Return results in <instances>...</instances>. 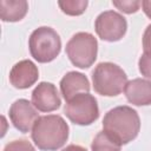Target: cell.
<instances>
[{
    "mask_svg": "<svg viewBox=\"0 0 151 151\" xmlns=\"http://www.w3.org/2000/svg\"><path fill=\"white\" fill-rule=\"evenodd\" d=\"M28 48L31 55L41 64L54 60L61 50V40L59 34L48 26L35 28L28 39Z\"/></svg>",
    "mask_w": 151,
    "mask_h": 151,
    "instance_id": "4",
    "label": "cell"
},
{
    "mask_svg": "<svg viewBox=\"0 0 151 151\" xmlns=\"http://www.w3.org/2000/svg\"><path fill=\"white\" fill-rule=\"evenodd\" d=\"M59 85L61 94L66 101L79 93H88L91 88L87 77L84 73L77 71L67 72L61 78Z\"/></svg>",
    "mask_w": 151,
    "mask_h": 151,
    "instance_id": "12",
    "label": "cell"
},
{
    "mask_svg": "<svg viewBox=\"0 0 151 151\" xmlns=\"http://www.w3.org/2000/svg\"><path fill=\"white\" fill-rule=\"evenodd\" d=\"M97 35L109 42L120 40L127 29L126 19L116 11H105L100 13L94 21Z\"/></svg>",
    "mask_w": 151,
    "mask_h": 151,
    "instance_id": "7",
    "label": "cell"
},
{
    "mask_svg": "<svg viewBox=\"0 0 151 151\" xmlns=\"http://www.w3.org/2000/svg\"><path fill=\"white\" fill-rule=\"evenodd\" d=\"M8 114L13 126L22 133L29 132L39 118L33 104L24 98L15 100L11 105Z\"/></svg>",
    "mask_w": 151,
    "mask_h": 151,
    "instance_id": "8",
    "label": "cell"
},
{
    "mask_svg": "<svg viewBox=\"0 0 151 151\" xmlns=\"http://www.w3.org/2000/svg\"><path fill=\"white\" fill-rule=\"evenodd\" d=\"M138 68L142 76L151 79V52H144L138 60Z\"/></svg>",
    "mask_w": 151,
    "mask_h": 151,
    "instance_id": "17",
    "label": "cell"
},
{
    "mask_svg": "<svg viewBox=\"0 0 151 151\" xmlns=\"http://www.w3.org/2000/svg\"><path fill=\"white\" fill-rule=\"evenodd\" d=\"M32 104L40 112H52L60 107L59 92L52 83L41 81L32 92Z\"/></svg>",
    "mask_w": 151,
    "mask_h": 151,
    "instance_id": "9",
    "label": "cell"
},
{
    "mask_svg": "<svg viewBox=\"0 0 151 151\" xmlns=\"http://www.w3.org/2000/svg\"><path fill=\"white\" fill-rule=\"evenodd\" d=\"M64 112L77 125H91L99 117L97 99L90 93H79L66 101Z\"/></svg>",
    "mask_w": 151,
    "mask_h": 151,
    "instance_id": "6",
    "label": "cell"
},
{
    "mask_svg": "<svg viewBox=\"0 0 151 151\" xmlns=\"http://www.w3.org/2000/svg\"><path fill=\"white\" fill-rule=\"evenodd\" d=\"M4 151H35L33 145L26 140V139H17V140H13V142H9Z\"/></svg>",
    "mask_w": 151,
    "mask_h": 151,
    "instance_id": "18",
    "label": "cell"
},
{
    "mask_svg": "<svg viewBox=\"0 0 151 151\" xmlns=\"http://www.w3.org/2000/svg\"><path fill=\"white\" fill-rule=\"evenodd\" d=\"M88 5L87 0H60L58 1V6L63 11V13L71 15V17H77L83 14L86 11V7Z\"/></svg>",
    "mask_w": 151,
    "mask_h": 151,
    "instance_id": "15",
    "label": "cell"
},
{
    "mask_svg": "<svg viewBox=\"0 0 151 151\" xmlns=\"http://www.w3.org/2000/svg\"><path fill=\"white\" fill-rule=\"evenodd\" d=\"M68 125L61 116H41L32 129V140L41 151H57L68 138Z\"/></svg>",
    "mask_w": 151,
    "mask_h": 151,
    "instance_id": "2",
    "label": "cell"
},
{
    "mask_svg": "<svg viewBox=\"0 0 151 151\" xmlns=\"http://www.w3.org/2000/svg\"><path fill=\"white\" fill-rule=\"evenodd\" d=\"M65 51L74 66L88 68L97 59L98 41L94 35L88 32H78L67 41Z\"/></svg>",
    "mask_w": 151,
    "mask_h": 151,
    "instance_id": "5",
    "label": "cell"
},
{
    "mask_svg": "<svg viewBox=\"0 0 151 151\" xmlns=\"http://www.w3.org/2000/svg\"><path fill=\"white\" fill-rule=\"evenodd\" d=\"M94 91L105 97H114L123 92L127 83V76L118 65L105 61L99 63L92 72Z\"/></svg>",
    "mask_w": 151,
    "mask_h": 151,
    "instance_id": "3",
    "label": "cell"
},
{
    "mask_svg": "<svg viewBox=\"0 0 151 151\" xmlns=\"http://www.w3.org/2000/svg\"><path fill=\"white\" fill-rule=\"evenodd\" d=\"M142 8H143V12L145 13V15L151 19V0H143Z\"/></svg>",
    "mask_w": 151,
    "mask_h": 151,
    "instance_id": "20",
    "label": "cell"
},
{
    "mask_svg": "<svg viewBox=\"0 0 151 151\" xmlns=\"http://www.w3.org/2000/svg\"><path fill=\"white\" fill-rule=\"evenodd\" d=\"M112 5L123 13L132 14L139 9V7L142 6V1L139 0H113Z\"/></svg>",
    "mask_w": 151,
    "mask_h": 151,
    "instance_id": "16",
    "label": "cell"
},
{
    "mask_svg": "<svg viewBox=\"0 0 151 151\" xmlns=\"http://www.w3.org/2000/svg\"><path fill=\"white\" fill-rule=\"evenodd\" d=\"M143 50L144 52H151V24L145 28L143 34Z\"/></svg>",
    "mask_w": 151,
    "mask_h": 151,
    "instance_id": "19",
    "label": "cell"
},
{
    "mask_svg": "<svg viewBox=\"0 0 151 151\" xmlns=\"http://www.w3.org/2000/svg\"><path fill=\"white\" fill-rule=\"evenodd\" d=\"M140 119L137 111L122 105L107 111L103 119V131L120 145L132 142L139 133Z\"/></svg>",
    "mask_w": 151,
    "mask_h": 151,
    "instance_id": "1",
    "label": "cell"
},
{
    "mask_svg": "<svg viewBox=\"0 0 151 151\" xmlns=\"http://www.w3.org/2000/svg\"><path fill=\"white\" fill-rule=\"evenodd\" d=\"M61 151H87L85 147L80 146V145H76V144H71V145H67L65 149H63Z\"/></svg>",
    "mask_w": 151,
    "mask_h": 151,
    "instance_id": "21",
    "label": "cell"
},
{
    "mask_svg": "<svg viewBox=\"0 0 151 151\" xmlns=\"http://www.w3.org/2000/svg\"><path fill=\"white\" fill-rule=\"evenodd\" d=\"M124 93L129 103L136 106L151 105V81L136 78L126 83Z\"/></svg>",
    "mask_w": 151,
    "mask_h": 151,
    "instance_id": "11",
    "label": "cell"
},
{
    "mask_svg": "<svg viewBox=\"0 0 151 151\" xmlns=\"http://www.w3.org/2000/svg\"><path fill=\"white\" fill-rule=\"evenodd\" d=\"M39 78V71L37 65L28 60L24 59L17 63L9 72V83L19 90H25L35 84Z\"/></svg>",
    "mask_w": 151,
    "mask_h": 151,
    "instance_id": "10",
    "label": "cell"
},
{
    "mask_svg": "<svg viewBox=\"0 0 151 151\" xmlns=\"http://www.w3.org/2000/svg\"><path fill=\"white\" fill-rule=\"evenodd\" d=\"M28 11V2L26 0H1L0 1V18L6 22L20 21L25 18Z\"/></svg>",
    "mask_w": 151,
    "mask_h": 151,
    "instance_id": "13",
    "label": "cell"
},
{
    "mask_svg": "<svg viewBox=\"0 0 151 151\" xmlns=\"http://www.w3.org/2000/svg\"><path fill=\"white\" fill-rule=\"evenodd\" d=\"M120 144L110 137L106 132L100 131L96 134L92 140L91 150L92 151H120Z\"/></svg>",
    "mask_w": 151,
    "mask_h": 151,
    "instance_id": "14",
    "label": "cell"
}]
</instances>
